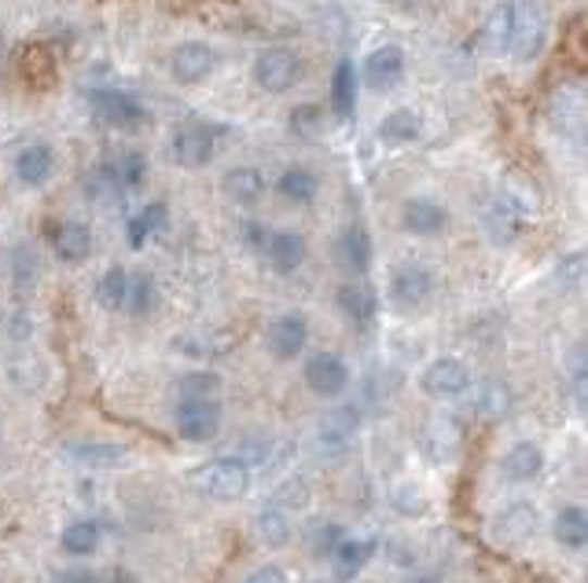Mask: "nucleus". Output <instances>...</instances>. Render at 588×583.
<instances>
[{"label": "nucleus", "mask_w": 588, "mask_h": 583, "mask_svg": "<svg viewBox=\"0 0 588 583\" xmlns=\"http://www.w3.org/2000/svg\"><path fill=\"white\" fill-rule=\"evenodd\" d=\"M265 345H268V353H273L276 359H284V364L287 359H298L302 356V348L310 345V319H305L302 313L276 316L265 330Z\"/></svg>", "instance_id": "9"}, {"label": "nucleus", "mask_w": 588, "mask_h": 583, "mask_svg": "<svg viewBox=\"0 0 588 583\" xmlns=\"http://www.w3.org/2000/svg\"><path fill=\"white\" fill-rule=\"evenodd\" d=\"M537 507L529 499H515L508 503L504 510L493 518V540L504 543V547H523V543L537 532Z\"/></svg>", "instance_id": "10"}, {"label": "nucleus", "mask_w": 588, "mask_h": 583, "mask_svg": "<svg viewBox=\"0 0 588 583\" xmlns=\"http://www.w3.org/2000/svg\"><path fill=\"white\" fill-rule=\"evenodd\" d=\"M166 220H170L166 202H151V206H143L140 213H133V217L125 220V239H129V246H133V250L148 246L151 239L162 236Z\"/></svg>", "instance_id": "21"}, {"label": "nucleus", "mask_w": 588, "mask_h": 583, "mask_svg": "<svg viewBox=\"0 0 588 583\" xmlns=\"http://www.w3.org/2000/svg\"><path fill=\"white\" fill-rule=\"evenodd\" d=\"M225 194L236 202V206H254L265 194V177L254 169V165H239V169L225 173Z\"/></svg>", "instance_id": "27"}, {"label": "nucleus", "mask_w": 588, "mask_h": 583, "mask_svg": "<svg viewBox=\"0 0 588 583\" xmlns=\"http://www.w3.org/2000/svg\"><path fill=\"white\" fill-rule=\"evenodd\" d=\"M353 430H356L353 411L331 415V419L321 422V448L331 452V455H335V452H346V448H350V441H353Z\"/></svg>", "instance_id": "36"}, {"label": "nucleus", "mask_w": 588, "mask_h": 583, "mask_svg": "<svg viewBox=\"0 0 588 583\" xmlns=\"http://www.w3.org/2000/svg\"><path fill=\"white\" fill-rule=\"evenodd\" d=\"M100 169H103V177L111 180V188L125 194V191L140 188L143 177H148V159H143L140 151H114Z\"/></svg>", "instance_id": "17"}, {"label": "nucleus", "mask_w": 588, "mask_h": 583, "mask_svg": "<svg viewBox=\"0 0 588 583\" xmlns=\"http://www.w3.org/2000/svg\"><path fill=\"white\" fill-rule=\"evenodd\" d=\"M55 583H100V576L85 566H71V569L55 572Z\"/></svg>", "instance_id": "48"}, {"label": "nucleus", "mask_w": 588, "mask_h": 583, "mask_svg": "<svg viewBox=\"0 0 588 583\" xmlns=\"http://www.w3.org/2000/svg\"><path fill=\"white\" fill-rule=\"evenodd\" d=\"M412 583H438V576H430V572H423V576H416Z\"/></svg>", "instance_id": "50"}, {"label": "nucleus", "mask_w": 588, "mask_h": 583, "mask_svg": "<svg viewBox=\"0 0 588 583\" xmlns=\"http://www.w3.org/2000/svg\"><path fill=\"white\" fill-rule=\"evenodd\" d=\"M475 411L481 419H504L511 411V389L504 382H481L475 389Z\"/></svg>", "instance_id": "35"}, {"label": "nucleus", "mask_w": 588, "mask_h": 583, "mask_svg": "<svg viewBox=\"0 0 588 583\" xmlns=\"http://www.w3.org/2000/svg\"><path fill=\"white\" fill-rule=\"evenodd\" d=\"M372 554H375V540H353V536H346L339 547L327 554V558H331V566H335V576H339L342 583H350L356 572L368 566Z\"/></svg>", "instance_id": "22"}, {"label": "nucleus", "mask_w": 588, "mask_h": 583, "mask_svg": "<svg viewBox=\"0 0 588 583\" xmlns=\"http://www.w3.org/2000/svg\"><path fill=\"white\" fill-rule=\"evenodd\" d=\"M339 261L353 271V276H364V271L372 268V236H368V228L353 225V228L342 231V239H339Z\"/></svg>", "instance_id": "26"}, {"label": "nucleus", "mask_w": 588, "mask_h": 583, "mask_svg": "<svg viewBox=\"0 0 588 583\" xmlns=\"http://www.w3.org/2000/svg\"><path fill=\"white\" fill-rule=\"evenodd\" d=\"M52 169H55V159H52V148H45V143H30V148L15 154V177L18 183H26V188H41V183L52 177Z\"/></svg>", "instance_id": "20"}, {"label": "nucleus", "mask_w": 588, "mask_h": 583, "mask_svg": "<svg viewBox=\"0 0 588 583\" xmlns=\"http://www.w3.org/2000/svg\"><path fill=\"white\" fill-rule=\"evenodd\" d=\"M552 532H555V543L563 550L581 554L588 547V514H585V507H577V503H566V507H559Z\"/></svg>", "instance_id": "19"}, {"label": "nucleus", "mask_w": 588, "mask_h": 583, "mask_svg": "<svg viewBox=\"0 0 588 583\" xmlns=\"http://www.w3.org/2000/svg\"><path fill=\"white\" fill-rule=\"evenodd\" d=\"M471 389V367L456 356H438L423 371V393L434 401H452V396H464Z\"/></svg>", "instance_id": "4"}, {"label": "nucleus", "mask_w": 588, "mask_h": 583, "mask_svg": "<svg viewBox=\"0 0 588 583\" xmlns=\"http://www.w3.org/2000/svg\"><path fill=\"white\" fill-rule=\"evenodd\" d=\"M221 422H225L221 401H177V411H173V430L180 441L191 444L214 441L221 433Z\"/></svg>", "instance_id": "2"}, {"label": "nucleus", "mask_w": 588, "mask_h": 583, "mask_svg": "<svg viewBox=\"0 0 588 583\" xmlns=\"http://www.w3.org/2000/svg\"><path fill=\"white\" fill-rule=\"evenodd\" d=\"M217 151V132L210 129V125H180L177 132H173V162L185 165V169H202V165H210Z\"/></svg>", "instance_id": "8"}, {"label": "nucleus", "mask_w": 588, "mask_h": 583, "mask_svg": "<svg viewBox=\"0 0 588 583\" xmlns=\"http://www.w3.org/2000/svg\"><path fill=\"white\" fill-rule=\"evenodd\" d=\"M305 254H310V246H305V239L298 236V231H276V236H268L265 242V257L279 276H291V271L302 268Z\"/></svg>", "instance_id": "18"}, {"label": "nucleus", "mask_w": 588, "mask_h": 583, "mask_svg": "<svg viewBox=\"0 0 588 583\" xmlns=\"http://www.w3.org/2000/svg\"><path fill=\"white\" fill-rule=\"evenodd\" d=\"M125 290H129V271H125L122 265H114V268L103 271L100 283H96V301H100L108 313H122Z\"/></svg>", "instance_id": "34"}, {"label": "nucleus", "mask_w": 588, "mask_h": 583, "mask_svg": "<svg viewBox=\"0 0 588 583\" xmlns=\"http://www.w3.org/2000/svg\"><path fill=\"white\" fill-rule=\"evenodd\" d=\"M243 583H287V572L279 566H262V569L250 572Z\"/></svg>", "instance_id": "49"}, {"label": "nucleus", "mask_w": 588, "mask_h": 583, "mask_svg": "<svg viewBox=\"0 0 588 583\" xmlns=\"http://www.w3.org/2000/svg\"><path fill=\"white\" fill-rule=\"evenodd\" d=\"M511 34H515V4L504 0V4H497L493 15L486 18V30H481V37H486L489 52H504V48H511Z\"/></svg>", "instance_id": "32"}, {"label": "nucleus", "mask_w": 588, "mask_h": 583, "mask_svg": "<svg viewBox=\"0 0 588 583\" xmlns=\"http://www.w3.org/2000/svg\"><path fill=\"white\" fill-rule=\"evenodd\" d=\"M298 74H302V63L291 48H265L254 60V81L262 85L265 92H287L295 89Z\"/></svg>", "instance_id": "7"}, {"label": "nucleus", "mask_w": 588, "mask_h": 583, "mask_svg": "<svg viewBox=\"0 0 588 583\" xmlns=\"http://www.w3.org/2000/svg\"><path fill=\"white\" fill-rule=\"evenodd\" d=\"M302 378L316 396H324V401H335V396H342L346 389H350V367H346V359L335 353H313L305 359Z\"/></svg>", "instance_id": "6"}, {"label": "nucleus", "mask_w": 588, "mask_h": 583, "mask_svg": "<svg viewBox=\"0 0 588 583\" xmlns=\"http://www.w3.org/2000/svg\"><path fill=\"white\" fill-rule=\"evenodd\" d=\"M486 228L493 242H515L523 231V206H515L511 199H497L486 213Z\"/></svg>", "instance_id": "28"}, {"label": "nucleus", "mask_w": 588, "mask_h": 583, "mask_svg": "<svg viewBox=\"0 0 588 583\" xmlns=\"http://www.w3.org/2000/svg\"><path fill=\"white\" fill-rule=\"evenodd\" d=\"M66 455L82 466H122L125 459H129V448H122V444H108V441H82V444H71Z\"/></svg>", "instance_id": "31"}, {"label": "nucleus", "mask_w": 588, "mask_h": 583, "mask_svg": "<svg viewBox=\"0 0 588 583\" xmlns=\"http://www.w3.org/2000/svg\"><path fill=\"white\" fill-rule=\"evenodd\" d=\"M541 41H545V18L537 12H518L515 8V34H511V52L518 60H534L541 52Z\"/></svg>", "instance_id": "25"}, {"label": "nucleus", "mask_w": 588, "mask_h": 583, "mask_svg": "<svg viewBox=\"0 0 588 583\" xmlns=\"http://www.w3.org/2000/svg\"><path fill=\"white\" fill-rule=\"evenodd\" d=\"M404 74V52L398 45H383L364 60V85L375 92H387L401 81Z\"/></svg>", "instance_id": "15"}, {"label": "nucleus", "mask_w": 588, "mask_h": 583, "mask_svg": "<svg viewBox=\"0 0 588 583\" xmlns=\"http://www.w3.org/2000/svg\"><path fill=\"white\" fill-rule=\"evenodd\" d=\"M191 489H196L199 495H207V499L236 503L250 492V470L243 462L217 455V459L199 462L196 470H191Z\"/></svg>", "instance_id": "1"}, {"label": "nucleus", "mask_w": 588, "mask_h": 583, "mask_svg": "<svg viewBox=\"0 0 588 583\" xmlns=\"http://www.w3.org/2000/svg\"><path fill=\"white\" fill-rule=\"evenodd\" d=\"M155 279L148 276V271H129V290H125V308L122 313L129 316H148L151 308H155Z\"/></svg>", "instance_id": "33"}, {"label": "nucleus", "mask_w": 588, "mask_h": 583, "mask_svg": "<svg viewBox=\"0 0 588 583\" xmlns=\"http://www.w3.org/2000/svg\"><path fill=\"white\" fill-rule=\"evenodd\" d=\"M225 459L243 462L247 470H250L254 462H265L268 459V441H262V436H243V441H236L233 448L225 452Z\"/></svg>", "instance_id": "41"}, {"label": "nucleus", "mask_w": 588, "mask_h": 583, "mask_svg": "<svg viewBox=\"0 0 588 583\" xmlns=\"http://www.w3.org/2000/svg\"><path fill=\"white\" fill-rule=\"evenodd\" d=\"M393 503H398V510H404V514H416V510L427 507V503H423V495L412 489V484H401V489L393 492Z\"/></svg>", "instance_id": "47"}, {"label": "nucleus", "mask_w": 588, "mask_h": 583, "mask_svg": "<svg viewBox=\"0 0 588 583\" xmlns=\"http://www.w3.org/2000/svg\"><path fill=\"white\" fill-rule=\"evenodd\" d=\"M214 71H217V52H214V48H207L199 41H188V45L173 48L170 74L177 77L180 85H199V81H207Z\"/></svg>", "instance_id": "12"}, {"label": "nucleus", "mask_w": 588, "mask_h": 583, "mask_svg": "<svg viewBox=\"0 0 588 583\" xmlns=\"http://www.w3.org/2000/svg\"><path fill=\"white\" fill-rule=\"evenodd\" d=\"M114 583H140V580H137V576H129V572H122V576L114 580Z\"/></svg>", "instance_id": "51"}, {"label": "nucleus", "mask_w": 588, "mask_h": 583, "mask_svg": "<svg viewBox=\"0 0 588 583\" xmlns=\"http://www.w3.org/2000/svg\"><path fill=\"white\" fill-rule=\"evenodd\" d=\"M581 268H585V254H571L559 261V279H563L566 287H577L581 283Z\"/></svg>", "instance_id": "46"}, {"label": "nucleus", "mask_w": 588, "mask_h": 583, "mask_svg": "<svg viewBox=\"0 0 588 583\" xmlns=\"http://www.w3.org/2000/svg\"><path fill=\"white\" fill-rule=\"evenodd\" d=\"M291 129L298 136H313L316 129H321V106H313V103L295 106V111H291Z\"/></svg>", "instance_id": "44"}, {"label": "nucleus", "mask_w": 588, "mask_h": 583, "mask_svg": "<svg viewBox=\"0 0 588 583\" xmlns=\"http://www.w3.org/2000/svg\"><path fill=\"white\" fill-rule=\"evenodd\" d=\"M180 401H217L221 396V375L217 371H188L177 382Z\"/></svg>", "instance_id": "37"}, {"label": "nucleus", "mask_w": 588, "mask_h": 583, "mask_svg": "<svg viewBox=\"0 0 588 583\" xmlns=\"http://www.w3.org/2000/svg\"><path fill=\"white\" fill-rule=\"evenodd\" d=\"M258 536H262L268 547H284V543L291 540V518H287V510L265 507L258 514Z\"/></svg>", "instance_id": "39"}, {"label": "nucleus", "mask_w": 588, "mask_h": 583, "mask_svg": "<svg viewBox=\"0 0 588 583\" xmlns=\"http://www.w3.org/2000/svg\"><path fill=\"white\" fill-rule=\"evenodd\" d=\"M0 514H4V507H0Z\"/></svg>", "instance_id": "52"}, {"label": "nucleus", "mask_w": 588, "mask_h": 583, "mask_svg": "<svg viewBox=\"0 0 588 583\" xmlns=\"http://www.w3.org/2000/svg\"><path fill=\"white\" fill-rule=\"evenodd\" d=\"M103 543V532L96 521H71L60 532V547L71 554V558H92Z\"/></svg>", "instance_id": "29"}, {"label": "nucleus", "mask_w": 588, "mask_h": 583, "mask_svg": "<svg viewBox=\"0 0 588 583\" xmlns=\"http://www.w3.org/2000/svg\"><path fill=\"white\" fill-rule=\"evenodd\" d=\"M310 503V484H305L302 478H295V481H287V484H279V492H276V499H273V507L279 510H298V507H305Z\"/></svg>", "instance_id": "42"}, {"label": "nucleus", "mask_w": 588, "mask_h": 583, "mask_svg": "<svg viewBox=\"0 0 588 583\" xmlns=\"http://www.w3.org/2000/svg\"><path fill=\"white\" fill-rule=\"evenodd\" d=\"M401 225L409 236H438L449 225V210L434 199H412L401 210Z\"/></svg>", "instance_id": "16"}, {"label": "nucleus", "mask_w": 588, "mask_h": 583, "mask_svg": "<svg viewBox=\"0 0 588 583\" xmlns=\"http://www.w3.org/2000/svg\"><path fill=\"white\" fill-rule=\"evenodd\" d=\"M12 283L18 294H30L37 287V254L30 246H15L12 250Z\"/></svg>", "instance_id": "40"}, {"label": "nucleus", "mask_w": 588, "mask_h": 583, "mask_svg": "<svg viewBox=\"0 0 588 583\" xmlns=\"http://www.w3.org/2000/svg\"><path fill=\"white\" fill-rule=\"evenodd\" d=\"M420 448L427 455V462L434 466H446L460 455L464 448V433H460L456 419H430L420 433Z\"/></svg>", "instance_id": "11"}, {"label": "nucleus", "mask_w": 588, "mask_h": 583, "mask_svg": "<svg viewBox=\"0 0 588 583\" xmlns=\"http://www.w3.org/2000/svg\"><path fill=\"white\" fill-rule=\"evenodd\" d=\"M434 294V276L427 265H398L390 276V301L401 313H416Z\"/></svg>", "instance_id": "5"}, {"label": "nucleus", "mask_w": 588, "mask_h": 583, "mask_svg": "<svg viewBox=\"0 0 588 583\" xmlns=\"http://www.w3.org/2000/svg\"><path fill=\"white\" fill-rule=\"evenodd\" d=\"M346 540V529L342 524H335V521H324V524H316L313 529V536H310V547L321 554V558H327L339 543Z\"/></svg>", "instance_id": "43"}, {"label": "nucleus", "mask_w": 588, "mask_h": 583, "mask_svg": "<svg viewBox=\"0 0 588 583\" xmlns=\"http://www.w3.org/2000/svg\"><path fill=\"white\" fill-rule=\"evenodd\" d=\"M89 111L96 122H103L108 129H140V125H148V106H143L137 96L129 92H92L89 96Z\"/></svg>", "instance_id": "3"}, {"label": "nucleus", "mask_w": 588, "mask_h": 583, "mask_svg": "<svg viewBox=\"0 0 588 583\" xmlns=\"http://www.w3.org/2000/svg\"><path fill=\"white\" fill-rule=\"evenodd\" d=\"M316 191H321V180H316V173H310L305 165H291V169H284L276 177V194L291 202V206H310Z\"/></svg>", "instance_id": "23"}, {"label": "nucleus", "mask_w": 588, "mask_h": 583, "mask_svg": "<svg viewBox=\"0 0 588 583\" xmlns=\"http://www.w3.org/2000/svg\"><path fill=\"white\" fill-rule=\"evenodd\" d=\"M335 305H339V313L350 319L353 327H368L375 313H379V294H375L364 279H350V283L335 290Z\"/></svg>", "instance_id": "13"}, {"label": "nucleus", "mask_w": 588, "mask_h": 583, "mask_svg": "<svg viewBox=\"0 0 588 583\" xmlns=\"http://www.w3.org/2000/svg\"><path fill=\"white\" fill-rule=\"evenodd\" d=\"M331 111L342 122H350L356 114V71L350 60H342L331 74Z\"/></svg>", "instance_id": "30"}, {"label": "nucleus", "mask_w": 588, "mask_h": 583, "mask_svg": "<svg viewBox=\"0 0 588 583\" xmlns=\"http://www.w3.org/2000/svg\"><path fill=\"white\" fill-rule=\"evenodd\" d=\"M268 236H273V231H268L262 220H243V225H239V242H243L247 250H254V254H265Z\"/></svg>", "instance_id": "45"}, {"label": "nucleus", "mask_w": 588, "mask_h": 583, "mask_svg": "<svg viewBox=\"0 0 588 583\" xmlns=\"http://www.w3.org/2000/svg\"><path fill=\"white\" fill-rule=\"evenodd\" d=\"M541 470H545V448L537 441H515L504 452V459H500V473L511 484H526L541 478Z\"/></svg>", "instance_id": "14"}, {"label": "nucleus", "mask_w": 588, "mask_h": 583, "mask_svg": "<svg viewBox=\"0 0 588 583\" xmlns=\"http://www.w3.org/2000/svg\"><path fill=\"white\" fill-rule=\"evenodd\" d=\"M416 136H420V114H412V111H393L379 125L383 143H412Z\"/></svg>", "instance_id": "38"}, {"label": "nucleus", "mask_w": 588, "mask_h": 583, "mask_svg": "<svg viewBox=\"0 0 588 583\" xmlns=\"http://www.w3.org/2000/svg\"><path fill=\"white\" fill-rule=\"evenodd\" d=\"M55 254L66 265H82L85 257L92 254V231L82 225V220H66V225L55 228Z\"/></svg>", "instance_id": "24"}]
</instances>
